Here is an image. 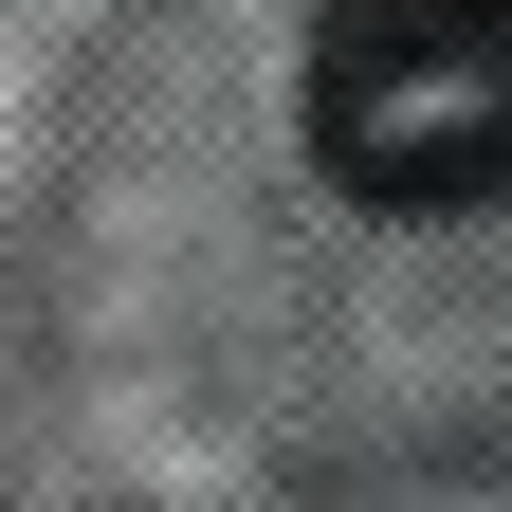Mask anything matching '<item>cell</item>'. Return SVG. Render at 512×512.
<instances>
[{
    "instance_id": "obj_1",
    "label": "cell",
    "mask_w": 512,
    "mask_h": 512,
    "mask_svg": "<svg viewBox=\"0 0 512 512\" xmlns=\"http://www.w3.org/2000/svg\"><path fill=\"white\" fill-rule=\"evenodd\" d=\"M512 147V37L494 0H330L311 37V165L384 220H458L494 202Z\"/></svg>"
}]
</instances>
